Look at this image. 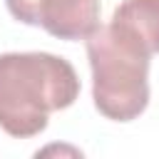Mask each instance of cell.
Listing matches in <instances>:
<instances>
[{
    "mask_svg": "<svg viewBox=\"0 0 159 159\" xmlns=\"http://www.w3.org/2000/svg\"><path fill=\"white\" fill-rule=\"evenodd\" d=\"M37 25L60 40H84L99 27V0H40Z\"/></svg>",
    "mask_w": 159,
    "mask_h": 159,
    "instance_id": "cell-3",
    "label": "cell"
},
{
    "mask_svg": "<svg viewBox=\"0 0 159 159\" xmlns=\"http://www.w3.org/2000/svg\"><path fill=\"white\" fill-rule=\"evenodd\" d=\"M87 40L94 107L114 122L137 119L149 104V57L142 47L99 25Z\"/></svg>",
    "mask_w": 159,
    "mask_h": 159,
    "instance_id": "cell-2",
    "label": "cell"
},
{
    "mask_svg": "<svg viewBox=\"0 0 159 159\" xmlns=\"http://www.w3.org/2000/svg\"><path fill=\"white\" fill-rule=\"evenodd\" d=\"M80 97L75 67L50 52L0 55V127L17 139L40 134L50 112L67 109Z\"/></svg>",
    "mask_w": 159,
    "mask_h": 159,
    "instance_id": "cell-1",
    "label": "cell"
},
{
    "mask_svg": "<svg viewBox=\"0 0 159 159\" xmlns=\"http://www.w3.org/2000/svg\"><path fill=\"white\" fill-rule=\"evenodd\" d=\"M10 15L25 25H37V5L40 0H5Z\"/></svg>",
    "mask_w": 159,
    "mask_h": 159,
    "instance_id": "cell-5",
    "label": "cell"
},
{
    "mask_svg": "<svg viewBox=\"0 0 159 159\" xmlns=\"http://www.w3.org/2000/svg\"><path fill=\"white\" fill-rule=\"evenodd\" d=\"M109 27L142 47L147 55L159 52V0H122L109 20Z\"/></svg>",
    "mask_w": 159,
    "mask_h": 159,
    "instance_id": "cell-4",
    "label": "cell"
}]
</instances>
